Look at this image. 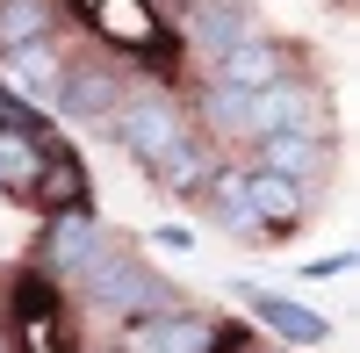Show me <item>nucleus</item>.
Wrapping results in <instances>:
<instances>
[{
	"label": "nucleus",
	"instance_id": "f257e3e1",
	"mask_svg": "<svg viewBox=\"0 0 360 353\" xmlns=\"http://www.w3.org/2000/svg\"><path fill=\"white\" fill-rule=\"evenodd\" d=\"M79 288H86V303H94V310L137 317V325H144V317H159V310H173V288L144 267L130 245H101V252L79 267Z\"/></svg>",
	"mask_w": 360,
	"mask_h": 353
},
{
	"label": "nucleus",
	"instance_id": "f03ea898",
	"mask_svg": "<svg viewBox=\"0 0 360 353\" xmlns=\"http://www.w3.org/2000/svg\"><path fill=\"white\" fill-rule=\"evenodd\" d=\"M115 137H123V152L137 159V166H159L180 137H188V123H180V108L166 101V94H137V101H115Z\"/></svg>",
	"mask_w": 360,
	"mask_h": 353
},
{
	"label": "nucleus",
	"instance_id": "7ed1b4c3",
	"mask_svg": "<svg viewBox=\"0 0 360 353\" xmlns=\"http://www.w3.org/2000/svg\"><path fill=\"white\" fill-rule=\"evenodd\" d=\"M324 94L303 79H281L266 86V94H252V137H324Z\"/></svg>",
	"mask_w": 360,
	"mask_h": 353
},
{
	"label": "nucleus",
	"instance_id": "20e7f679",
	"mask_svg": "<svg viewBox=\"0 0 360 353\" xmlns=\"http://www.w3.org/2000/svg\"><path fill=\"white\" fill-rule=\"evenodd\" d=\"M0 79H8V94L37 101V108H58V86H65V58L51 44H15L0 51Z\"/></svg>",
	"mask_w": 360,
	"mask_h": 353
},
{
	"label": "nucleus",
	"instance_id": "39448f33",
	"mask_svg": "<svg viewBox=\"0 0 360 353\" xmlns=\"http://www.w3.org/2000/svg\"><path fill=\"white\" fill-rule=\"evenodd\" d=\"M217 79H224V86H238V94H266V86H281V79H295V72H288V51H281V44L245 37L238 51H224V58H217Z\"/></svg>",
	"mask_w": 360,
	"mask_h": 353
},
{
	"label": "nucleus",
	"instance_id": "423d86ee",
	"mask_svg": "<svg viewBox=\"0 0 360 353\" xmlns=\"http://www.w3.org/2000/svg\"><path fill=\"white\" fill-rule=\"evenodd\" d=\"M245 37H252V22H245L238 0H195V8H188V44L209 51V65H217L224 51H238Z\"/></svg>",
	"mask_w": 360,
	"mask_h": 353
},
{
	"label": "nucleus",
	"instance_id": "0eeeda50",
	"mask_svg": "<svg viewBox=\"0 0 360 353\" xmlns=\"http://www.w3.org/2000/svg\"><path fill=\"white\" fill-rule=\"evenodd\" d=\"M209 332L217 325H202L188 310H159V317H144L130 332V353H209Z\"/></svg>",
	"mask_w": 360,
	"mask_h": 353
},
{
	"label": "nucleus",
	"instance_id": "6e6552de",
	"mask_svg": "<svg viewBox=\"0 0 360 353\" xmlns=\"http://www.w3.org/2000/svg\"><path fill=\"white\" fill-rule=\"evenodd\" d=\"M108 238H101V224L86 217V210H58V224H51V238H44V259L58 274H79L86 259H94Z\"/></svg>",
	"mask_w": 360,
	"mask_h": 353
},
{
	"label": "nucleus",
	"instance_id": "1a4fd4ad",
	"mask_svg": "<svg viewBox=\"0 0 360 353\" xmlns=\"http://www.w3.org/2000/svg\"><path fill=\"white\" fill-rule=\"evenodd\" d=\"M245 195H252L259 231H266V224H303V217H310V202H317L303 181H281V173H266V166H259V173H245Z\"/></svg>",
	"mask_w": 360,
	"mask_h": 353
},
{
	"label": "nucleus",
	"instance_id": "9d476101",
	"mask_svg": "<svg viewBox=\"0 0 360 353\" xmlns=\"http://www.w3.org/2000/svg\"><path fill=\"white\" fill-rule=\"evenodd\" d=\"M259 144V166L281 173V181H310V173L332 166V144L324 137H252Z\"/></svg>",
	"mask_w": 360,
	"mask_h": 353
},
{
	"label": "nucleus",
	"instance_id": "9b49d317",
	"mask_svg": "<svg viewBox=\"0 0 360 353\" xmlns=\"http://www.w3.org/2000/svg\"><path fill=\"white\" fill-rule=\"evenodd\" d=\"M245 303H252V317H259V325H274V332H281V339H295V346H317V339H332V325H324L317 310L288 303V296H266V288H245Z\"/></svg>",
	"mask_w": 360,
	"mask_h": 353
},
{
	"label": "nucleus",
	"instance_id": "f8f14e48",
	"mask_svg": "<svg viewBox=\"0 0 360 353\" xmlns=\"http://www.w3.org/2000/svg\"><path fill=\"white\" fill-rule=\"evenodd\" d=\"M58 108H72V115H115V79H108V72H94V65H65Z\"/></svg>",
	"mask_w": 360,
	"mask_h": 353
},
{
	"label": "nucleus",
	"instance_id": "ddd939ff",
	"mask_svg": "<svg viewBox=\"0 0 360 353\" xmlns=\"http://www.w3.org/2000/svg\"><path fill=\"white\" fill-rule=\"evenodd\" d=\"M152 173H159V181H166L173 195H202V181H209V173H217V166H209V152H202V137L188 130V137H180V144H173V152H166V159H159Z\"/></svg>",
	"mask_w": 360,
	"mask_h": 353
},
{
	"label": "nucleus",
	"instance_id": "4468645a",
	"mask_svg": "<svg viewBox=\"0 0 360 353\" xmlns=\"http://www.w3.org/2000/svg\"><path fill=\"white\" fill-rule=\"evenodd\" d=\"M202 108H209V123H217L224 137H252V94H238V86L209 79V86H202Z\"/></svg>",
	"mask_w": 360,
	"mask_h": 353
},
{
	"label": "nucleus",
	"instance_id": "2eb2a0df",
	"mask_svg": "<svg viewBox=\"0 0 360 353\" xmlns=\"http://www.w3.org/2000/svg\"><path fill=\"white\" fill-rule=\"evenodd\" d=\"M44 29H51V8H44V0H0V51L44 44Z\"/></svg>",
	"mask_w": 360,
	"mask_h": 353
},
{
	"label": "nucleus",
	"instance_id": "dca6fc26",
	"mask_svg": "<svg viewBox=\"0 0 360 353\" xmlns=\"http://www.w3.org/2000/svg\"><path fill=\"white\" fill-rule=\"evenodd\" d=\"M209 202H217V217L231 224V231H259V217H252V195H245V173H209V188H202Z\"/></svg>",
	"mask_w": 360,
	"mask_h": 353
},
{
	"label": "nucleus",
	"instance_id": "f3484780",
	"mask_svg": "<svg viewBox=\"0 0 360 353\" xmlns=\"http://www.w3.org/2000/svg\"><path fill=\"white\" fill-rule=\"evenodd\" d=\"M44 159H51V173H44V202H51V210H72V202H79V159L65 152V144H51V137H44Z\"/></svg>",
	"mask_w": 360,
	"mask_h": 353
},
{
	"label": "nucleus",
	"instance_id": "a211bd4d",
	"mask_svg": "<svg viewBox=\"0 0 360 353\" xmlns=\"http://www.w3.org/2000/svg\"><path fill=\"white\" fill-rule=\"evenodd\" d=\"M152 245H166V252H188L195 238H188V231H180V224H159V231H152Z\"/></svg>",
	"mask_w": 360,
	"mask_h": 353
},
{
	"label": "nucleus",
	"instance_id": "6ab92c4d",
	"mask_svg": "<svg viewBox=\"0 0 360 353\" xmlns=\"http://www.w3.org/2000/svg\"><path fill=\"white\" fill-rule=\"evenodd\" d=\"M0 353H15V346H8V332H0Z\"/></svg>",
	"mask_w": 360,
	"mask_h": 353
}]
</instances>
